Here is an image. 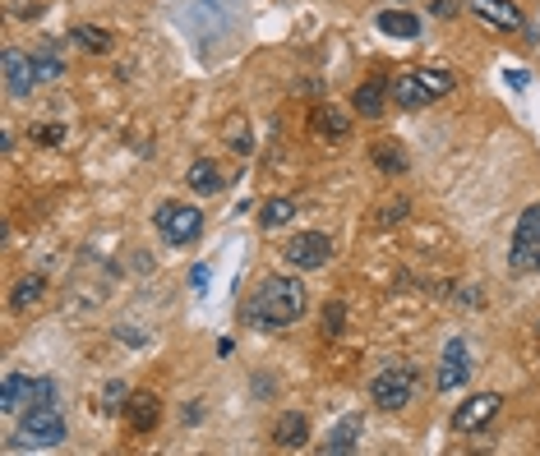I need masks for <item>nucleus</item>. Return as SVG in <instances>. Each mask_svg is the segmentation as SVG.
<instances>
[{
	"mask_svg": "<svg viewBox=\"0 0 540 456\" xmlns=\"http://www.w3.org/2000/svg\"><path fill=\"white\" fill-rule=\"evenodd\" d=\"M388 102L402 106V111H421V106L434 102V93L425 88V79L416 69H407V74H397V79H388Z\"/></svg>",
	"mask_w": 540,
	"mask_h": 456,
	"instance_id": "1a4fd4ad",
	"label": "nucleus"
},
{
	"mask_svg": "<svg viewBox=\"0 0 540 456\" xmlns=\"http://www.w3.org/2000/svg\"><path fill=\"white\" fill-rule=\"evenodd\" d=\"M28 392H33V378L5 373V378H0V410H5V415H19V410L28 406Z\"/></svg>",
	"mask_w": 540,
	"mask_h": 456,
	"instance_id": "a211bd4d",
	"label": "nucleus"
},
{
	"mask_svg": "<svg viewBox=\"0 0 540 456\" xmlns=\"http://www.w3.org/2000/svg\"><path fill=\"white\" fill-rule=\"evenodd\" d=\"M153 226L162 231L167 245H189L204 236V212H199L194 203H162L153 212Z\"/></svg>",
	"mask_w": 540,
	"mask_h": 456,
	"instance_id": "7ed1b4c3",
	"label": "nucleus"
},
{
	"mask_svg": "<svg viewBox=\"0 0 540 456\" xmlns=\"http://www.w3.org/2000/svg\"><path fill=\"white\" fill-rule=\"evenodd\" d=\"M42 138H46V143H60V138H65V129H60V125H46V129H42Z\"/></svg>",
	"mask_w": 540,
	"mask_h": 456,
	"instance_id": "2f4dec72",
	"label": "nucleus"
},
{
	"mask_svg": "<svg viewBox=\"0 0 540 456\" xmlns=\"http://www.w3.org/2000/svg\"><path fill=\"white\" fill-rule=\"evenodd\" d=\"M185 185H189V189H194L199 198H209V194H218V189H222L227 180H222V167H218L213 157H199V162H194V167L185 171Z\"/></svg>",
	"mask_w": 540,
	"mask_h": 456,
	"instance_id": "dca6fc26",
	"label": "nucleus"
},
{
	"mask_svg": "<svg viewBox=\"0 0 540 456\" xmlns=\"http://www.w3.org/2000/svg\"><path fill=\"white\" fill-rule=\"evenodd\" d=\"M282 254H287V263H291L296 272H319V268H328V258H332V240H328L323 231H296Z\"/></svg>",
	"mask_w": 540,
	"mask_h": 456,
	"instance_id": "20e7f679",
	"label": "nucleus"
},
{
	"mask_svg": "<svg viewBox=\"0 0 540 456\" xmlns=\"http://www.w3.org/2000/svg\"><path fill=\"white\" fill-rule=\"evenodd\" d=\"M471 378V350H466V341H448L443 346V360H439V373H434V388L439 392H457L462 383Z\"/></svg>",
	"mask_w": 540,
	"mask_h": 456,
	"instance_id": "6e6552de",
	"label": "nucleus"
},
{
	"mask_svg": "<svg viewBox=\"0 0 540 456\" xmlns=\"http://www.w3.org/2000/svg\"><path fill=\"white\" fill-rule=\"evenodd\" d=\"M430 15H439V19H453V15H457V5H453V0H430Z\"/></svg>",
	"mask_w": 540,
	"mask_h": 456,
	"instance_id": "7c9ffc66",
	"label": "nucleus"
},
{
	"mask_svg": "<svg viewBox=\"0 0 540 456\" xmlns=\"http://www.w3.org/2000/svg\"><path fill=\"white\" fill-rule=\"evenodd\" d=\"M65 415L56 410V406H28L24 410V438L28 442H37V447H56V442H65Z\"/></svg>",
	"mask_w": 540,
	"mask_h": 456,
	"instance_id": "39448f33",
	"label": "nucleus"
},
{
	"mask_svg": "<svg viewBox=\"0 0 540 456\" xmlns=\"http://www.w3.org/2000/svg\"><path fill=\"white\" fill-rule=\"evenodd\" d=\"M125 420H129V433H153L158 420H162V401L153 392H129Z\"/></svg>",
	"mask_w": 540,
	"mask_h": 456,
	"instance_id": "f8f14e48",
	"label": "nucleus"
},
{
	"mask_svg": "<svg viewBox=\"0 0 540 456\" xmlns=\"http://www.w3.org/2000/svg\"><path fill=\"white\" fill-rule=\"evenodd\" d=\"M129 406V388L120 383V378H107V388H102V415H125Z\"/></svg>",
	"mask_w": 540,
	"mask_h": 456,
	"instance_id": "393cba45",
	"label": "nucleus"
},
{
	"mask_svg": "<svg viewBox=\"0 0 540 456\" xmlns=\"http://www.w3.org/2000/svg\"><path fill=\"white\" fill-rule=\"evenodd\" d=\"M374 28L388 33V37H402V42L421 37V19L412 10H383V15H374Z\"/></svg>",
	"mask_w": 540,
	"mask_h": 456,
	"instance_id": "f3484780",
	"label": "nucleus"
},
{
	"mask_svg": "<svg viewBox=\"0 0 540 456\" xmlns=\"http://www.w3.org/2000/svg\"><path fill=\"white\" fill-rule=\"evenodd\" d=\"M407 217V203H388L383 212H379V226H392V221H402Z\"/></svg>",
	"mask_w": 540,
	"mask_h": 456,
	"instance_id": "c756f323",
	"label": "nucleus"
},
{
	"mask_svg": "<svg viewBox=\"0 0 540 456\" xmlns=\"http://www.w3.org/2000/svg\"><path fill=\"white\" fill-rule=\"evenodd\" d=\"M531 268H540V245H535V249H531Z\"/></svg>",
	"mask_w": 540,
	"mask_h": 456,
	"instance_id": "473e14b6",
	"label": "nucleus"
},
{
	"mask_svg": "<svg viewBox=\"0 0 540 456\" xmlns=\"http://www.w3.org/2000/svg\"><path fill=\"white\" fill-rule=\"evenodd\" d=\"M540 245V203H531L522 217H517V226H513V254H508V268L513 272H522V268H531V249Z\"/></svg>",
	"mask_w": 540,
	"mask_h": 456,
	"instance_id": "423d86ee",
	"label": "nucleus"
},
{
	"mask_svg": "<svg viewBox=\"0 0 540 456\" xmlns=\"http://www.w3.org/2000/svg\"><path fill=\"white\" fill-rule=\"evenodd\" d=\"M352 106H356V116H365V120H374V116L388 111V79H383V74H374V79H365V84L352 93Z\"/></svg>",
	"mask_w": 540,
	"mask_h": 456,
	"instance_id": "ddd939ff",
	"label": "nucleus"
},
{
	"mask_svg": "<svg viewBox=\"0 0 540 456\" xmlns=\"http://www.w3.org/2000/svg\"><path fill=\"white\" fill-rule=\"evenodd\" d=\"M227 138H231V147L240 152V157H245V152H254V134H250L245 116H231V120H227Z\"/></svg>",
	"mask_w": 540,
	"mask_h": 456,
	"instance_id": "a878e982",
	"label": "nucleus"
},
{
	"mask_svg": "<svg viewBox=\"0 0 540 456\" xmlns=\"http://www.w3.org/2000/svg\"><path fill=\"white\" fill-rule=\"evenodd\" d=\"M0 65H5V88H10L15 97H33V88L42 84V79H37V69H33V56L10 46Z\"/></svg>",
	"mask_w": 540,
	"mask_h": 456,
	"instance_id": "9d476101",
	"label": "nucleus"
},
{
	"mask_svg": "<svg viewBox=\"0 0 540 456\" xmlns=\"http://www.w3.org/2000/svg\"><path fill=\"white\" fill-rule=\"evenodd\" d=\"M33 69H37L42 84H56L60 74H65V65H60V56H56L51 46H37V51H33Z\"/></svg>",
	"mask_w": 540,
	"mask_h": 456,
	"instance_id": "b1692460",
	"label": "nucleus"
},
{
	"mask_svg": "<svg viewBox=\"0 0 540 456\" xmlns=\"http://www.w3.org/2000/svg\"><path fill=\"white\" fill-rule=\"evenodd\" d=\"M499 406H504L499 392H476L471 401H462V406L453 410V429H457V433H476V429H485V424L499 415Z\"/></svg>",
	"mask_w": 540,
	"mask_h": 456,
	"instance_id": "0eeeda50",
	"label": "nucleus"
},
{
	"mask_svg": "<svg viewBox=\"0 0 540 456\" xmlns=\"http://www.w3.org/2000/svg\"><path fill=\"white\" fill-rule=\"evenodd\" d=\"M84 51H93V56H102V51H111V33L107 28H97V24H79L75 33H70Z\"/></svg>",
	"mask_w": 540,
	"mask_h": 456,
	"instance_id": "5701e85b",
	"label": "nucleus"
},
{
	"mask_svg": "<svg viewBox=\"0 0 540 456\" xmlns=\"http://www.w3.org/2000/svg\"><path fill=\"white\" fill-rule=\"evenodd\" d=\"M305 304H310V295H305V286L296 281V277H268L259 290H254V299H250V323L254 328H263V332H282V328H291L301 314H305Z\"/></svg>",
	"mask_w": 540,
	"mask_h": 456,
	"instance_id": "f257e3e1",
	"label": "nucleus"
},
{
	"mask_svg": "<svg viewBox=\"0 0 540 456\" xmlns=\"http://www.w3.org/2000/svg\"><path fill=\"white\" fill-rule=\"evenodd\" d=\"M28 406H56V383H51V378H33Z\"/></svg>",
	"mask_w": 540,
	"mask_h": 456,
	"instance_id": "c85d7f7f",
	"label": "nucleus"
},
{
	"mask_svg": "<svg viewBox=\"0 0 540 456\" xmlns=\"http://www.w3.org/2000/svg\"><path fill=\"white\" fill-rule=\"evenodd\" d=\"M466 10L476 15V19H485V24H494V28L526 33V19H522V10H517V5H508V0H466Z\"/></svg>",
	"mask_w": 540,
	"mask_h": 456,
	"instance_id": "9b49d317",
	"label": "nucleus"
},
{
	"mask_svg": "<svg viewBox=\"0 0 540 456\" xmlns=\"http://www.w3.org/2000/svg\"><path fill=\"white\" fill-rule=\"evenodd\" d=\"M310 125H314V134H323V138H347V134H352V116H347L342 106H332V102L314 106V111H310Z\"/></svg>",
	"mask_w": 540,
	"mask_h": 456,
	"instance_id": "2eb2a0df",
	"label": "nucleus"
},
{
	"mask_svg": "<svg viewBox=\"0 0 540 456\" xmlns=\"http://www.w3.org/2000/svg\"><path fill=\"white\" fill-rule=\"evenodd\" d=\"M370 157H374V167H379L383 176H402V171L412 167L407 147H402V143H392V138H379V143L370 147Z\"/></svg>",
	"mask_w": 540,
	"mask_h": 456,
	"instance_id": "6ab92c4d",
	"label": "nucleus"
},
{
	"mask_svg": "<svg viewBox=\"0 0 540 456\" xmlns=\"http://www.w3.org/2000/svg\"><path fill=\"white\" fill-rule=\"evenodd\" d=\"M416 397V364H388L370 378V401L379 410H402Z\"/></svg>",
	"mask_w": 540,
	"mask_h": 456,
	"instance_id": "f03ea898",
	"label": "nucleus"
},
{
	"mask_svg": "<svg viewBox=\"0 0 540 456\" xmlns=\"http://www.w3.org/2000/svg\"><path fill=\"white\" fill-rule=\"evenodd\" d=\"M356 433H361V420L352 415V420H342L332 433H328V447L323 451H332V456H342V451H356Z\"/></svg>",
	"mask_w": 540,
	"mask_h": 456,
	"instance_id": "4be33fe9",
	"label": "nucleus"
},
{
	"mask_svg": "<svg viewBox=\"0 0 540 456\" xmlns=\"http://www.w3.org/2000/svg\"><path fill=\"white\" fill-rule=\"evenodd\" d=\"M416 74H421V79H425V88H430L434 97L453 93V84H457V79H453V74H448V69H416Z\"/></svg>",
	"mask_w": 540,
	"mask_h": 456,
	"instance_id": "cd10ccee",
	"label": "nucleus"
},
{
	"mask_svg": "<svg viewBox=\"0 0 540 456\" xmlns=\"http://www.w3.org/2000/svg\"><path fill=\"white\" fill-rule=\"evenodd\" d=\"M310 442V420L301 415V410H287V415H278V424H273V447H282V451H296V447H305Z\"/></svg>",
	"mask_w": 540,
	"mask_h": 456,
	"instance_id": "4468645a",
	"label": "nucleus"
},
{
	"mask_svg": "<svg viewBox=\"0 0 540 456\" xmlns=\"http://www.w3.org/2000/svg\"><path fill=\"white\" fill-rule=\"evenodd\" d=\"M342 323H347V309H342V304H323V314H319V332L323 337H337V332H342Z\"/></svg>",
	"mask_w": 540,
	"mask_h": 456,
	"instance_id": "bb28decb",
	"label": "nucleus"
},
{
	"mask_svg": "<svg viewBox=\"0 0 540 456\" xmlns=\"http://www.w3.org/2000/svg\"><path fill=\"white\" fill-rule=\"evenodd\" d=\"M291 217H296V203L291 198H268L259 208V226H263V231H278V226H287Z\"/></svg>",
	"mask_w": 540,
	"mask_h": 456,
	"instance_id": "412c9836",
	"label": "nucleus"
},
{
	"mask_svg": "<svg viewBox=\"0 0 540 456\" xmlns=\"http://www.w3.org/2000/svg\"><path fill=\"white\" fill-rule=\"evenodd\" d=\"M42 295H46V277H42V272L19 277V286L10 290V309H15V314H28L33 304H42Z\"/></svg>",
	"mask_w": 540,
	"mask_h": 456,
	"instance_id": "aec40b11",
	"label": "nucleus"
}]
</instances>
